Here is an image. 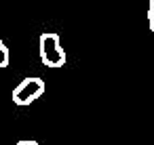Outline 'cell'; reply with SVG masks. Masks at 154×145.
I'll use <instances>...</instances> for the list:
<instances>
[{
    "instance_id": "2",
    "label": "cell",
    "mask_w": 154,
    "mask_h": 145,
    "mask_svg": "<svg viewBox=\"0 0 154 145\" xmlns=\"http://www.w3.org/2000/svg\"><path fill=\"white\" fill-rule=\"evenodd\" d=\"M45 80L42 78H38V76H28V78H23L15 88H13V103L15 105H30V103H34L36 99H40L42 95H45Z\"/></svg>"
},
{
    "instance_id": "1",
    "label": "cell",
    "mask_w": 154,
    "mask_h": 145,
    "mask_svg": "<svg viewBox=\"0 0 154 145\" xmlns=\"http://www.w3.org/2000/svg\"><path fill=\"white\" fill-rule=\"evenodd\" d=\"M38 53H40V61L47 67H61L66 65V51L59 42L57 34L45 32L38 40Z\"/></svg>"
},
{
    "instance_id": "4",
    "label": "cell",
    "mask_w": 154,
    "mask_h": 145,
    "mask_svg": "<svg viewBox=\"0 0 154 145\" xmlns=\"http://www.w3.org/2000/svg\"><path fill=\"white\" fill-rule=\"evenodd\" d=\"M148 25L150 32L154 34V0H148Z\"/></svg>"
},
{
    "instance_id": "3",
    "label": "cell",
    "mask_w": 154,
    "mask_h": 145,
    "mask_svg": "<svg viewBox=\"0 0 154 145\" xmlns=\"http://www.w3.org/2000/svg\"><path fill=\"white\" fill-rule=\"evenodd\" d=\"M9 61H11V55H9V49H7V44L0 40V67H7L9 65Z\"/></svg>"
},
{
    "instance_id": "5",
    "label": "cell",
    "mask_w": 154,
    "mask_h": 145,
    "mask_svg": "<svg viewBox=\"0 0 154 145\" xmlns=\"http://www.w3.org/2000/svg\"><path fill=\"white\" fill-rule=\"evenodd\" d=\"M17 145H40L38 141H32V139H23V141H19Z\"/></svg>"
}]
</instances>
